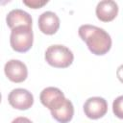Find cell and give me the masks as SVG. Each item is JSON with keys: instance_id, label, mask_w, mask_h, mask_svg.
Instances as JSON below:
<instances>
[{"instance_id": "5", "label": "cell", "mask_w": 123, "mask_h": 123, "mask_svg": "<svg viewBox=\"0 0 123 123\" xmlns=\"http://www.w3.org/2000/svg\"><path fill=\"white\" fill-rule=\"evenodd\" d=\"M65 99L66 98L64 97L63 92L60 88L54 86H48L44 88L39 95V100L41 104L49 109L50 111L59 108Z\"/></svg>"}, {"instance_id": "1", "label": "cell", "mask_w": 123, "mask_h": 123, "mask_svg": "<svg viewBox=\"0 0 123 123\" xmlns=\"http://www.w3.org/2000/svg\"><path fill=\"white\" fill-rule=\"evenodd\" d=\"M78 33L92 54L102 56L110 51L111 38L104 29L94 25L85 24L80 26Z\"/></svg>"}, {"instance_id": "13", "label": "cell", "mask_w": 123, "mask_h": 123, "mask_svg": "<svg viewBox=\"0 0 123 123\" xmlns=\"http://www.w3.org/2000/svg\"><path fill=\"white\" fill-rule=\"evenodd\" d=\"M48 3L47 0H23V4L32 9H39Z\"/></svg>"}, {"instance_id": "8", "label": "cell", "mask_w": 123, "mask_h": 123, "mask_svg": "<svg viewBox=\"0 0 123 123\" xmlns=\"http://www.w3.org/2000/svg\"><path fill=\"white\" fill-rule=\"evenodd\" d=\"M38 28L45 35H54L60 28L59 16L50 11L42 12L38 17Z\"/></svg>"}, {"instance_id": "6", "label": "cell", "mask_w": 123, "mask_h": 123, "mask_svg": "<svg viewBox=\"0 0 123 123\" xmlns=\"http://www.w3.org/2000/svg\"><path fill=\"white\" fill-rule=\"evenodd\" d=\"M84 112L90 119H99L108 111V103L102 97H90L84 104Z\"/></svg>"}, {"instance_id": "11", "label": "cell", "mask_w": 123, "mask_h": 123, "mask_svg": "<svg viewBox=\"0 0 123 123\" xmlns=\"http://www.w3.org/2000/svg\"><path fill=\"white\" fill-rule=\"evenodd\" d=\"M51 115L59 123H68L74 115V107L72 102L65 99L59 108L51 111Z\"/></svg>"}, {"instance_id": "14", "label": "cell", "mask_w": 123, "mask_h": 123, "mask_svg": "<svg viewBox=\"0 0 123 123\" xmlns=\"http://www.w3.org/2000/svg\"><path fill=\"white\" fill-rule=\"evenodd\" d=\"M12 123H33V122L29 118H27V117L19 116V117H16L15 119H13L12 121Z\"/></svg>"}, {"instance_id": "7", "label": "cell", "mask_w": 123, "mask_h": 123, "mask_svg": "<svg viewBox=\"0 0 123 123\" xmlns=\"http://www.w3.org/2000/svg\"><path fill=\"white\" fill-rule=\"evenodd\" d=\"M7 78L13 83H22L27 79L28 69L24 62L19 60H10L4 66Z\"/></svg>"}, {"instance_id": "9", "label": "cell", "mask_w": 123, "mask_h": 123, "mask_svg": "<svg viewBox=\"0 0 123 123\" xmlns=\"http://www.w3.org/2000/svg\"><path fill=\"white\" fill-rule=\"evenodd\" d=\"M96 16L103 22L112 21L118 13V5L112 0L100 1L96 6Z\"/></svg>"}, {"instance_id": "2", "label": "cell", "mask_w": 123, "mask_h": 123, "mask_svg": "<svg viewBox=\"0 0 123 123\" xmlns=\"http://www.w3.org/2000/svg\"><path fill=\"white\" fill-rule=\"evenodd\" d=\"M73 60L72 51L64 45H51L45 51V61L56 68H66L73 62Z\"/></svg>"}, {"instance_id": "4", "label": "cell", "mask_w": 123, "mask_h": 123, "mask_svg": "<svg viewBox=\"0 0 123 123\" xmlns=\"http://www.w3.org/2000/svg\"><path fill=\"white\" fill-rule=\"evenodd\" d=\"M8 101L12 108L20 111H26L33 106L34 96L25 88H14L9 93Z\"/></svg>"}, {"instance_id": "3", "label": "cell", "mask_w": 123, "mask_h": 123, "mask_svg": "<svg viewBox=\"0 0 123 123\" xmlns=\"http://www.w3.org/2000/svg\"><path fill=\"white\" fill-rule=\"evenodd\" d=\"M34 41V34L32 27L20 26L12 30L10 36V43L15 52L25 53L31 49Z\"/></svg>"}, {"instance_id": "12", "label": "cell", "mask_w": 123, "mask_h": 123, "mask_svg": "<svg viewBox=\"0 0 123 123\" xmlns=\"http://www.w3.org/2000/svg\"><path fill=\"white\" fill-rule=\"evenodd\" d=\"M112 111L116 117L123 119V95L114 99L112 103Z\"/></svg>"}, {"instance_id": "10", "label": "cell", "mask_w": 123, "mask_h": 123, "mask_svg": "<svg viewBox=\"0 0 123 123\" xmlns=\"http://www.w3.org/2000/svg\"><path fill=\"white\" fill-rule=\"evenodd\" d=\"M7 25L12 30L16 27L20 26H27L32 27V17L31 15L20 9H14L12 10L6 17Z\"/></svg>"}, {"instance_id": "15", "label": "cell", "mask_w": 123, "mask_h": 123, "mask_svg": "<svg viewBox=\"0 0 123 123\" xmlns=\"http://www.w3.org/2000/svg\"><path fill=\"white\" fill-rule=\"evenodd\" d=\"M116 76H117L118 80H119L121 83H123V64H121V65L117 68V70H116Z\"/></svg>"}]
</instances>
